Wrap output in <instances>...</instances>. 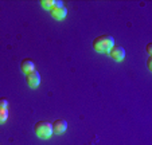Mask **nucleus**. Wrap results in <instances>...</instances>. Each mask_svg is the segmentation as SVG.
Masks as SVG:
<instances>
[{
  "mask_svg": "<svg viewBox=\"0 0 152 145\" xmlns=\"http://www.w3.org/2000/svg\"><path fill=\"white\" fill-rule=\"evenodd\" d=\"M115 46V38L112 35H100L93 40V48L97 52H109Z\"/></svg>",
  "mask_w": 152,
  "mask_h": 145,
  "instance_id": "obj_1",
  "label": "nucleus"
},
{
  "mask_svg": "<svg viewBox=\"0 0 152 145\" xmlns=\"http://www.w3.org/2000/svg\"><path fill=\"white\" fill-rule=\"evenodd\" d=\"M34 132L39 138H43V140H47L53 136V125L51 122L49 121H38L37 124L34 125Z\"/></svg>",
  "mask_w": 152,
  "mask_h": 145,
  "instance_id": "obj_2",
  "label": "nucleus"
},
{
  "mask_svg": "<svg viewBox=\"0 0 152 145\" xmlns=\"http://www.w3.org/2000/svg\"><path fill=\"white\" fill-rule=\"evenodd\" d=\"M108 54H109L110 58L115 59L116 62H121V60L125 58V50H124V47H121V46H113Z\"/></svg>",
  "mask_w": 152,
  "mask_h": 145,
  "instance_id": "obj_3",
  "label": "nucleus"
},
{
  "mask_svg": "<svg viewBox=\"0 0 152 145\" xmlns=\"http://www.w3.org/2000/svg\"><path fill=\"white\" fill-rule=\"evenodd\" d=\"M26 82L30 87H37L40 83V75L37 70H32L26 74Z\"/></svg>",
  "mask_w": 152,
  "mask_h": 145,
  "instance_id": "obj_4",
  "label": "nucleus"
},
{
  "mask_svg": "<svg viewBox=\"0 0 152 145\" xmlns=\"http://www.w3.org/2000/svg\"><path fill=\"white\" fill-rule=\"evenodd\" d=\"M50 14L54 19L57 20H62L67 16V8L66 6H62V7H58V8H51L50 9Z\"/></svg>",
  "mask_w": 152,
  "mask_h": 145,
  "instance_id": "obj_5",
  "label": "nucleus"
},
{
  "mask_svg": "<svg viewBox=\"0 0 152 145\" xmlns=\"http://www.w3.org/2000/svg\"><path fill=\"white\" fill-rule=\"evenodd\" d=\"M51 125H53V132H55L58 134H62L67 129V121L66 119H55Z\"/></svg>",
  "mask_w": 152,
  "mask_h": 145,
  "instance_id": "obj_6",
  "label": "nucleus"
},
{
  "mask_svg": "<svg viewBox=\"0 0 152 145\" xmlns=\"http://www.w3.org/2000/svg\"><path fill=\"white\" fill-rule=\"evenodd\" d=\"M20 70L23 71L24 74H27V73H30V71L35 70V65H34V62H32L31 59H28V58L23 59L22 62H20Z\"/></svg>",
  "mask_w": 152,
  "mask_h": 145,
  "instance_id": "obj_7",
  "label": "nucleus"
},
{
  "mask_svg": "<svg viewBox=\"0 0 152 145\" xmlns=\"http://www.w3.org/2000/svg\"><path fill=\"white\" fill-rule=\"evenodd\" d=\"M8 118V110L4 108H0V124H4Z\"/></svg>",
  "mask_w": 152,
  "mask_h": 145,
  "instance_id": "obj_8",
  "label": "nucleus"
},
{
  "mask_svg": "<svg viewBox=\"0 0 152 145\" xmlns=\"http://www.w3.org/2000/svg\"><path fill=\"white\" fill-rule=\"evenodd\" d=\"M40 6L45 9H51L53 6H54V0H42V1H40Z\"/></svg>",
  "mask_w": 152,
  "mask_h": 145,
  "instance_id": "obj_9",
  "label": "nucleus"
},
{
  "mask_svg": "<svg viewBox=\"0 0 152 145\" xmlns=\"http://www.w3.org/2000/svg\"><path fill=\"white\" fill-rule=\"evenodd\" d=\"M0 108H4V109L8 108V100H7V98H4V97H1V98H0Z\"/></svg>",
  "mask_w": 152,
  "mask_h": 145,
  "instance_id": "obj_10",
  "label": "nucleus"
},
{
  "mask_svg": "<svg viewBox=\"0 0 152 145\" xmlns=\"http://www.w3.org/2000/svg\"><path fill=\"white\" fill-rule=\"evenodd\" d=\"M147 67L149 71H152V57H148V59H147Z\"/></svg>",
  "mask_w": 152,
  "mask_h": 145,
  "instance_id": "obj_11",
  "label": "nucleus"
},
{
  "mask_svg": "<svg viewBox=\"0 0 152 145\" xmlns=\"http://www.w3.org/2000/svg\"><path fill=\"white\" fill-rule=\"evenodd\" d=\"M147 52H148V55L151 57V54H152V43H148V44H147Z\"/></svg>",
  "mask_w": 152,
  "mask_h": 145,
  "instance_id": "obj_12",
  "label": "nucleus"
}]
</instances>
